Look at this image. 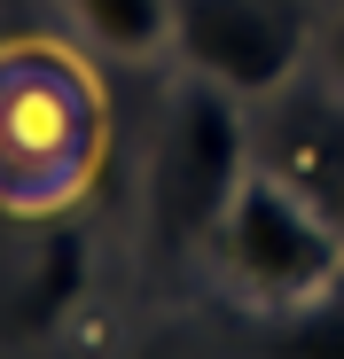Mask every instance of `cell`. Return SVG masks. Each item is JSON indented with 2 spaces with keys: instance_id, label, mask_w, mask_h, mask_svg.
<instances>
[{
  "instance_id": "7a4b0ae2",
  "label": "cell",
  "mask_w": 344,
  "mask_h": 359,
  "mask_svg": "<svg viewBox=\"0 0 344 359\" xmlns=\"http://www.w3.org/2000/svg\"><path fill=\"white\" fill-rule=\"evenodd\" d=\"M102 141V102L86 71L55 47L0 55V203L55 211L86 188V164Z\"/></svg>"
},
{
  "instance_id": "6da1fadb",
  "label": "cell",
  "mask_w": 344,
  "mask_h": 359,
  "mask_svg": "<svg viewBox=\"0 0 344 359\" xmlns=\"http://www.w3.org/2000/svg\"><path fill=\"white\" fill-rule=\"evenodd\" d=\"M204 250L219 258L227 281H235V297L258 305L266 320L305 313V305H321V297L344 289V234H336V219L290 172H266V164H251L235 203H227L219 226L204 234Z\"/></svg>"
},
{
  "instance_id": "5b68a950",
  "label": "cell",
  "mask_w": 344,
  "mask_h": 359,
  "mask_svg": "<svg viewBox=\"0 0 344 359\" xmlns=\"http://www.w3.org/2000/svg\"><path fill=\"white\" fill-rule=\"evenodd\" d=\"M63 16L102 55H157V47H172V0H63Z\"/></svg>"
},
{
  "instance_id": "8992f818",
  "label": "cell",
  "mask_w": 344,
  "mask_h": 359,
  "mask_svg": "<svg viewBox=\"0 0 344 359\" xmlns=\"http://www.w3.org/2000/svg\"><path fill=\"white\" fill-rule=\"evenodd\" d=\"M79 281H86V243H79L71 226H47V234H39V266H32V281H24L16 320H24V328H55V320L71 313Z\"/></svg>"
},
{
  "instance_id": "277c9868",
  "label": "cell",
  "mask_w": 344,
  "mask_h": 359,
  "mask_svg": "<svg viewBox=\"0 0 344 359\" xmlns=\"http://www.w3.org/2000/svg\"><path fill=\"white\" fill-rule=\"evenodd\" d=\"M172 55L188 79L227 86L235 102H266L305 63L298 0H172Z\"/></svg>"
},
{
  "instance_id": "3957f363",
  "label": "cell",
  "mask_w": 344,
  "mask_h": 359,
  "mask_svg": "<svg viewBox=\"0 0 344 359\" xmlns=\"http://www.w3.org/2000/svg\"><path fill=\"white\" fill-rule=\"evenodd\" d=\"M251 180V133H243V102L227 86L188 79L172 94L164 141H157V226L172 243H204L219 211L235 203Z\"/></svg>"
},
{
  "instance_id": "52a82bcc",
  "label": "cell",
  "mask_w": 344,
  "mask_h": 359,
  "mask_svg": "<svg viewBox=\"0 0 344 359\" xmlns=\"http://www.w3.org/2000/svg\"><path fill=\"white\" fill-rule=\"evenodd\" d=\"M298 180V188L336 219V234H344V126L336 117H321V126H298V141H290V164H282Z\"/></svg>"
},
{
  "instance_id": "ba28073f",
  "label": "cell",
  "mask_w": 344,
  "mask_h": 359,
  "mask_svg": "<svg viewBox=\"0 0 344 359\" xmlns=\"http://www.w3.org/2000/svg\"><path fill=\"white\" fill-rule=\"evenodd\" d=\"M251 359H344V289L305 305V313H282L251 344Z\"/></svg>"
},
{
  "instance_id": "9c48e42d",
  "label": "cell",
  "mask_w": 344,
  "mask_h": 359,
  "mask_svg": "<svg viewBox=\"0 0 344 359\" xmlns=\"http://www.w3.org/2000/svg\"><path fill=\"white\" fill-rule=\"evenodd\" d=\"M313 55H321V79H329V86L344 94V8H336V16L321 24V39H313Z\"/></svg>"
}]
</instances>
